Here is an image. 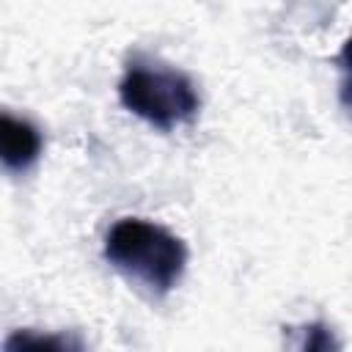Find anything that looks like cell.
Masks as SVG:
<instances>
[{"label":"cell","mask_w":352,"mask_h":352,"mask_svg":"<svg viewBox=\"0 0 352 352\" xmlns=\"http://www.w3.org/2000/svg\"><path fill=\"white\" fill-rule=\"evenodd\" d=\"M3 352H85V341L77 330H63V333L11 330L3 341Z\"/></svg>","instance_id":"277c9868"},{"label":"cell","mask_w":352,"mask_h":352,"mask_svg":"<svg viewBox=\"0 0 352 352\" xmlns=\"http://www.w3.org/2000/svg\"><path fill=\"white\" fill-rule=\"evenodd\" d=\"M118 96L126 110L165 132L190 121L201 107V96L184 72L138 58L126 66Z\"/></svg>","instance_id":"7a4b0ae2"},{"label":"cell","mask_w":352,"mask_h":352,"mask_svg":"<svg viewBox=\"0 0 352 352\" xmlns=\"http://www.w3.org/2000/svg\"><path fill=\"white\" fill-rule=\"evenodd\" d=\"M338 66H341V102L352 113V36L344 41L338 52Z\"/></svg>","instance_id":"8992f818"},{"label":"cell","mask_w":352,"mask_h":352,"mask_svg":"<svg viewBox=\"0 0 352 352\" xmlns=\"http://www.w3.org/2000/svg\"><path fill=\"white\" fill-rule=\"evenodd\" d=\"M292 352H341V341L324 322H311L300 327Z\"/></svg>","instance_id":"5b68a950"},{"label":"cell","mask_w":352,"mask_h":352,"mask_svg":"<svg viewBox=\"0 0 352 352\" xmlns=\"http://www.w3.org/2000/svg\"><path fill=\"white\" fill-rule=\"evenodd\" d=\"M104 258L157 294H168L184 272L187 248L168 228L143 217H121L104 236Z\"/></svg>","instance_id":"6da1fadb"},{"label":"cell","mask_w":352,"mask_h":352,"mask_svg":"<svg viewBox=\"0 0 352 352\" xmlns=\"http://www.w3.org/2000/svg\"><path fill=\"white\" fill-rule=\"evenodd\" d=\"M41 154V132L25 121L16 118L11 113L0 116V157L6 170L19 173L25 168H30Z\"/></svg>","instance_id":"3957f363"}]
</instances>
